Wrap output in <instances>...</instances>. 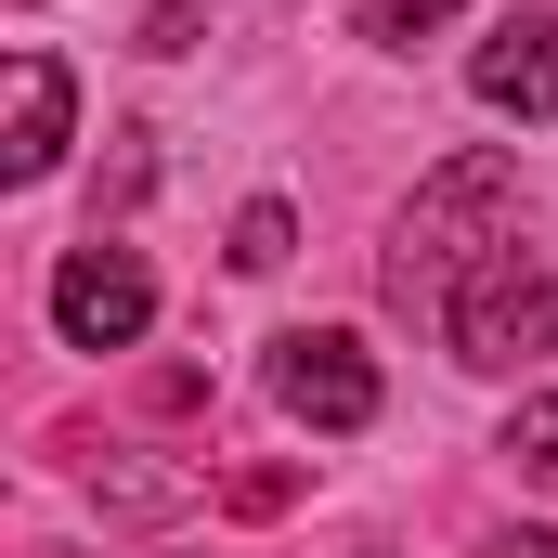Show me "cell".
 Returning a JSON list of instances; mask_svg holds the SVG:
<instances>
[{"label":"cell","mask_w":558,"mask_h":558,"mask_svg":"<svg viewBox=\"0 0 558 558\" xmlns=\"http://www.w3.org/2000/svg\"><path fill=\"white\" fill-rule=\"evenodd\" d=\"M274 403L299 428H377V364H364V338L351 325H299V338H274Z\"/></svg>","instance_id":"277c9868"},{"label":"cell","mask_w":558,"mask_h":558,"mask_svg":"<svg viewBox=\"0 0 558 558\" xmlns=\"http://www.w3.org/2000/svg\"><path fill=\"white\" fill-rule=\"evenodd\" d=\"M52 325H65V351H131L143 325H156V274H143V247H65L52 260Z\"/></svg>","instance_id":"3957f363"},{"label":"cell","mask_w":558,"mask_h":558,"mask_svg":"<svg viewBox=\"0 0 558 558\" xmlns=\"http://www.w3.org/2000/svg\"><path fill=\"white\" fill-rule=\"evenodd\" d=\"M286 247H299V208H286V195H247V208H234V274H274Z\"/></svg>","instance_id":"ba28073f"},{"label":"cell","mask_w":558,"mask_h":558,"mask_svg":"<svg viewBox=\"0 0 558 558\" xmlns=\"http://www.w3.org/2000/svg\"><path fill=\"white\" fill-rule=\"evenodd\" d=\"M351 558H390V546H351Z\"/></svg>","instance_id":"8fae6325"},{"label":"cell","mask_w":558,"mask_h":558,"mask_svg":"<svg viewBox=\"0 0 558 558\" xmlns=\"http://www.w3.org/2000/svg\"><path fill=\"white\" fill-rule=\"evenodd\" d=\"M481 558H558V533H494Z\"/></svg>","instance_id":"30bf717a"},{"label":"cell","mask_w":558,"mask_h":558,"mask_svg":"<svg viewBox=\"0 0 558 558\" xmlns=\"http://www.w3.org/2000/svg\"><path fill=\"white\" fill-rule=\"evenodd\" d=\"M441 338H454L468 364H546V351H558V286H546V260L507 234L481 274L441 299Z\"/></svg>","instance_id":"7a4b0ae2"},{"label":"cell","mask_w":558,"mask_h":558,"mask_svg":"<svg viewBox=\"0 0 558 558\" xmlns=\"http://www.w3.org/2000/svg\"><path fill=\"white\" fill-rule=\"evenodd\" d=\"M507 454H520V468H558V390H533V403L507 416Z\"/></svg>","instance_id":"9c48e42d"},{"label":"cell","mask_w":558,"mask_h":558,"mask_svg":"<svg viewBox=\"0 0 558 558\" xmlns=\"http://www.w3.org/2000/svg\"><path fill=\"white\" fill-rule=\"evenodd\" d=\"M468 92H481L494 118H546L558 105V26L546 13H507V26L468 52Z\"/></svg>","instance_id":"8992f818"},{"label":"cell","mask_w":558,"mask_h":558,"mask_svg":"<svg viewBox=\"0 0 558 558\" xmlns=\"http://www.w3.org/2000/svg\"><path fill=\"white\" fill-rule=\"evenodd\" d=\"M0 105H13V131H0V182H39V169L65 156V118H78L65 65H52V52H13V65H0Z\"/></svg>","instance_id":"5b68a950"},{"label":"cell","mask_w":558,"mask_h":558,"mask_svg":"<svg viewBox=\"0 0 558 558\" xmlns=\"http://www.w3.org/2000/svg\"><path fill=\"white\" fill-rule=\"evenodd\" d=\"M468 0H351V39H377V52H416L428 26H454Z\"/></svg>","instance_id":"52a82bcc"},{"label":"cell","mask_w":558,"mask_h":558,"mask_svg":"<svg viewBox=\"0 0 558 558\" xmlns=\"http://www.w3.org/2000/svg\"><path fill=\"white\" fill-rule=\"evenodd\" d=\"M494 247H507V156H454V169H428L416 208L390 221V299L403 312H441Z\"/></svg>","instance_id":"6da1fadb"}]
</instances>
